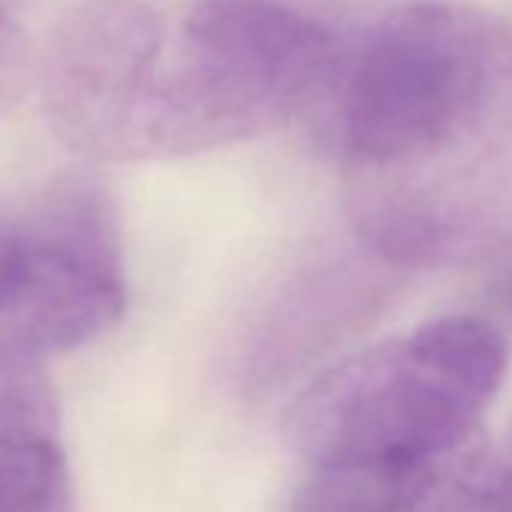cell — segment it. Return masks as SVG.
<instances>
[{
	"instance_id": "7",
	"label": "cell",
	"mask_w": 512,
	"mask_h": 512,
	"mask_svg": "<svg viewBox=\"0 0 512 512\" xmlns=\"http://www.w3.org/2000/svg\"><path fill=\"white\" fill-rule=\"evenodd\" d=\"M19 55H22V37L16 25L7 19V13H0V91H7L10 82L16 79Z\"/></svg>"
},
{
	"instance_id": "8",
	"label": "cell",
	"mask_w": 512,
	"mask_h": 512,
	"mask_svg": "<svg viewBox=\"0 0 512 512\" xmlns=\"http://www.w3.org/2000/svg\"><path fill=\"white\" fill-rule=\"evenodd\" d=\"M509 299H512V275H509Z\"/></svg>"
},
{
	"instance_id": "6",
	"label": "cell",
	"mask_w": 512,
	"mask_h": 512,
	"mask_svg": "<svg viewBox=\"0 0 512 512\" xmlns=\"http://www.w3.org/2000/svg\"><path fill=\"white\" fill-rule=\"evenodd\" d=\"M443 467L338 461L314 464L290 512H416L437 491Z\"/></svg>"
},
{
	"instance_id": "1",
	"label": "cell",
	"mask_w": 512,
	"mask_h": 512,
	"mask_svg": "<svg viewBox=\"0 0 512 512\" xmlns=\"http://www.w3.org/2000/svg\"><path fill=\"white\" fill-rule=\"evenodd\" d=\"M335 37L278 0H85L49 34L37 79L52 130L97 160H166L269 133L317 103Z\"/></svg>"
},
{
	"instance_id": "4",
	"label": "cell",
	"mask_w": 512,
	"mask_h": 512,
	"mask_svg": "<svg viewBox=\"0 0 512 512\" xmlns=\"http://www.w3.org/2000/svg\"><path fill=\"white\" fill-rule=\"evenodd\" d=\"M127 311L106 199L61 187L25 217L0 214V338L43 356L103 338Z\"/></svg>"
},
{
	"instance_id": "3",
	"label": "cell",
	"mask_w": 512,
	"mask_h": 512,
	"mask_svg": "<svg viewBox=\"0 0 512 512\" xmlns=\"http://www.w3.org/2000/svg\"><path fill=\"white\" fill-rule=\"evenodd\" d=\"M509 70L500 22L452 0H410L338 58L320 97L329 136L362 169L428 163L479 127Z\"/></svg>"
},
{
	"instance_id": "2",
	"label": "cell",
	"mask_w": 512,
	"mask_h": 512,
	"mask_svg": "<svg viewBox=\"0 0 512 512\" xmlns=\"http://www.w3.org/2000/svg\"><path fill=\"white\" fill-rule=\"evenodd\" d=\"M503 377L506 341L488 320L437 317L314 380L287 413V437L311 467H443L473 437Z\"/></svg>"
},
{
	"instance_id": "5",
	"label": "cell",
	"mask_w": 512,
	"mask_h": 512,
	"mask_svg": "<svg viewBox=\"0 0 512 512\" xmlns=\"http://www.w3.org/2000/svg\"><path fill=\"white\" fill-rule=\"evenodd\" d=\"M0 512H73L61 416L40 356L0 338Z\"/></svg>"
}]
</instances>
